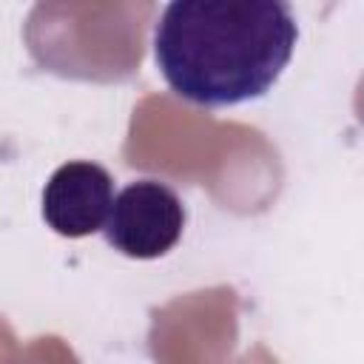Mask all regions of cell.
<instances>
[{
	"label": "cell",
	"mask_w": 364,
	"mask_h": 364,
	"mask_svg": "<svg viewBox=\"0 0 364 364\" xmlns=\"http://www.w3.org/2000/svg\"><path fill=\"white\" fill-rule=\"evenodd\" d=\"M185 205L176 191L159 179H136L125 185L111 205L105 242L131 259L165 256L182 236Z\"/></svg>",
	"instance_id": "2"
},
{
	"label": "cell",
	"mask_w": 364,
	"mask_h": 364,
	"mask_svg": "<svg viewBox=\"0 0 364 364\" xmlns=\"http://www.w3.org/2000/svg\"><path fill=\"white\" fill-rule=\"evenodd\" d=\"M296 40L282 0H173L154 26V60L182 100L222 108L267 94Z\"/></svg>",
	"instance_id": "1"
},
{
	"label": "cell",
	"mask_w": 364,
	"mask_h": 364,
	"mask_svg": "<svg viewBox=\"0 0 364 364\" xmlns=\"http://www.w3.org/2000/svg\"><path fill=\"white\" fill-rule=\"evenodd\" d=\"M114 205L111 173L88 159L60 165L43 188V219L68 239H82L105 228Z\"/></svg>",
	"instance_id": "3"
}]
</instances>
